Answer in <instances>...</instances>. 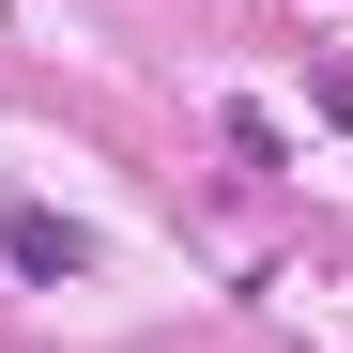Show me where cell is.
Wrapping results in <instances>:
<instances>
[{
	"label": "cell",
	"instance_id": "cell-1",
	"mask_svg": "<svg viewBox=\"0 0 353 353\" xmlns=\"http://www.w3.org/2000/svg\"><path fill=\"white\" fill-rule=\"evenodd\" d=\"M0 261H16L31 292H62V276H92V230L46 215V200H0Z\"/></svg>",
	"mask_w": 353,
	"mask_h": 353
},
{
	"label": "cell",
	"instance_id": "cell-2",
	"mask_svg": "<svg viewBox=\"0 0 353 353\" xmlns=\"http://www.w3.org/2000/svg\"><path fill=\"white\" fill-rule=\"evenodd\" d=\"M307 92H323V123H353V62H323V77H307Z\"/></svg>",
	"mask_w": 353,
	"mask_h": 353
}]
</instances>
